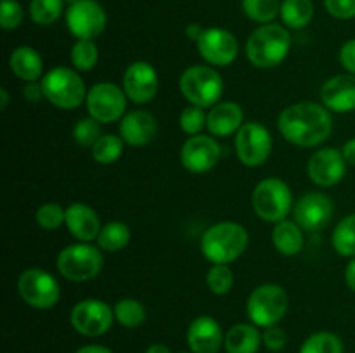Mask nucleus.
Here are the masks:
<instances>
[{"instance_id": "1", "label": "nucleus", "mask_w": 355, "mask_h": 353, "mask_svg": "<svg viewBox=\"0 0 355 353\" xmlns=\"http://www.w3.org/2000/svg\"><path fill=\"white\" fill-rule=\"evenodd\" d=\"M279 134L300 147H314L324 142L333 130L331 113L318 102H297L284 107L277 120Z\"/></svg>"}, {"instance_id": "2", "label": "nucleus", "mask_w": 355, "mask_h": 353, "mask_svg": "<svg viewBox=\"0 0 355 353\" xmlns=\"http://www.w3.org/2000/svg\"><path fill=\"white\" fill-rule=\"evenodd\" d=\"M248 246V232L236 221H220L207 228L201 237V253L214 265L236 262Z\"/></svg>"}, {"instance_id": "3", "label": "nucleus", "mask_w": 355, "mask_h": 353, "mask_svg": "<svg viewBox=\"0 0 355 353\" xmlns=\"http://www.w3.org/2000/svg\"><path fill=\"white\" fill-rule=\"evenodd\" d=\"M291 37L281 24L267 23L257 28L246 42V57L255 68L270 69L286 59Z\"/></svg>"}, {"instance_id": "4", "label": "nucleus", "mask_w": 355, "mask_h": 353, "mask_svg": "<svg viewBox=\"0 0 355 353\" xmlns=\"http://www.w3.org/2000/svg\"><path fill=\"white\" fill-rule=\"evenodd\" d=\"M44 96L52 106L59 109H76L87 100V87L82 76L73 69L58 66L45 73L42 78Z\"/></svg>"}, {"instance_id": "5", "label": "nucleus", "mask_w": 355, "mask_h": 353, "mask_svg": "<svg viewBox=\"0 0 355 353\" xmlns=\"http://www.w3.org/2000/svg\"><path fill=\"white\" fill-rule=\"evenodd\" d=\"M290 307L288 293L277 284H262L255 287L246 301V314L257 327H270L283 320Z\"/></svg>"}, {"instance_id": "6", "label": "nucleus", "mask_w": 355, "mask_h": 353, "mask_svg": "<svg viewBox=\"0 0 355 353\" xmlns=\"http://www.w3.org/2000/svg\"><path fill=\"white\" fill-rule=\"evenodd\" d=\"M182 96L200 107H214L224 92V80L208 66H191L179 80Z\"/></svg>"}, {"instance_id": "7", "label": "nucleus", "mask_w": 355, "mask_h": 353, "mask_svg": "<svg viewBox=\"0 0 355 353\" xmlns=\"http://www.w3.org/2000/svg\"><path fill=\"white\" fill-rule=\"evenodd\" d=\"M103 253L90 242H76L62 249L58 256V270L73 282H83L97 277L103 270Z\"/></svg>"}, {"instance_id": "8", "label": "nucleus", "mask_w": 355, "mask_h": 353, "mask_svg": "<svg viewBox=\"0 0 355 353\" xmlns=\"http://www.w3.org/2000/svg\"><path fill=\"white\" fill-rule=\"evenodd\" d=\"M253 210L262 220L283 221L293 206V194L286 182L281 179H266L257 183L252 196Z\"/></svg>"}, {"instance_id": "9", "label": "nucleus", "mask_w": 355, "mask_h": 353, "mask_svg": "<svg viewBox=\"0 0 355 353\" xmlns=\"http://www.w3.org/2000/svg\"><path fill=\"white\" fill-rule=\"evenodd\" d=\"M17 291L24 303L38 310H49L58 305L61 289L52 273L42 269H26L17 279Z\"/></svg>"}, {"instance_id": "10", "label": "nucleus", "mask_w": 355, "mask_h": 353, "mask_svg": "<svg viewBox=\"0 0 355 353\" xmlns=\"http://www.w3.org/2000/svg\"><path fill=\"white\" fill-rule=\"evenodd\" d=\"M127 93L110 82L96 83L87 93V109L99 123H113L121 120L127 111Z\"/></svg>"}, {"instance_id": "11", "label": "nucleus", "mask_w": 355, "mask_h": 353, "mask_svg": "<svg viewBox=\"0 0 355 353\" xmlns=\"http://www.w3.org/2000/svg\"><path fill=\"white\" fill-rule=\"evenodd\" d=\"M272 151V137L263 125L248 121L236 134V152L239 161L250 168L263 165Z\"/></svg>"}, {"instance_id": "12", "label": "nucleus", "mask_w": 355, "mask_h": 353, "mask_svg": "<svg viewBox=\"0 0 355 353\" xmlns=\"http://www.w3.org/2000/svg\"><path fill=\"white\" fill-rule=\"evenodd\" d=\"M73 329L87 338L106 334L114 320V310L103 300H83L73 307L69 315Z\"/></svg>"}, {"instance_id": "13", "label": "nucleus", "mask_w": 355, "mask_h": 353, "mask_svg": "<svg viewBox=\"0 0 355 353\" xmlns=\"http://www.w3.org/2000/svg\"><path fill=\"white\" fill-rule=\"evenodd\" d=\"M106 12L97 0H78L66 12L68 30L78 40H94L106 28Z\"/></svg>"}, {"instance_id": "14", "label": "nucleus", "mask_w": 355, "mask_h": 353, "mask_svg": "<svg viewBox=\"0 0 355 353\" xmlns=\"http://www.w3.org/2000/svg\"><path fill=\"white\" fill-rule=\"evenodd\" d=\"M198 44L201 57L211 66H229L238 57V40L234 35L222 28H208Z\"/></svg>"}, {"instance_id": "15", "label": "nucleus", "mask_w": 355, "mask_h": 353, "mask_svg": "<svg viewBox=\"0 0 355 353\" xmlns=\"http://www.w3.org/2000/svg\"><path fill=\"white\" fill-rule=\"evenodd\" d=\"M220 159V145L214 137L194 135L184 142L180 149V161L191 173H207Z\"/></svg>"}, {"instance_id": "16", "label": "nucleus", "mask_w": 355, "mask_h": 353, "mask_svg": "<svg viewBox=\"0 0 355 353\" xmlns=\"http://www.w3.org/2000/svg\"><path fill=\"white\" fill-rule=\"evenodd\" d=\"M333 201L322 192H309L298 199L295 204L293 215L295 221L300 225L304 230L315 232L324 228L333 217Z\"/></svg>"}, {"instance_id": "17", "label": "nucleus", "mask_w": 355, "mask_h": 353, "mask_svg": "<svg viewBox=\"0 0 355 353\" xmlns=\"http://www.w3.org/2000/svg\"><path fill=\"white\" fill-rule=\"evenodd\" d=\"M123 90L132 102H151L158 92V73L146 61L132 62L123 73Z\"/></svg>"}, {"instance_id": "18", "label": "nucleus", "mask_w": 355, "mask_h": 353, "mask_svg": "<svg viewBox=\"0 0 355 353\" xmlns=\"http://www.w3.org/2000/svg\"><path fill=\"white\" fill-rule=\"evenodd\" d=\"M347 161L343 152L335 147H324L311 156L307 165L309 176L319 187L336 185L345 176Z\"/></svg>"}, {"instance_id": "19", "label": "nucleus", "mask_w": 355, "mask_h": 353, "mask_svg": "<svg viewBox=\"0 0 355 353\" xmlns=\"http://www.w3.org/2000/svg\"><path fill=\"white\" fill-rule=\"evenodd\" d=\"M224 338L218 322L210 315L194 318L187 329V345L193 353H218Z\"/></svg>"}, {"instance_id": "20", "label": "nucleus", "mask_w": 355, "mask_h": 353, "mask_svg": "<svg viewBox=\"0 0 355 353\" xmlns=\"http://www.w3.org/2000/svg\"><path fill=\"white\" fill-rule=\"evenodd\" d=\"M322 104L333 113L355 111V75H336L326 80L321 89Z\"/></svg>"}, {"instance_id": "21", "label": "nucleus", "mask_w": 355, "mask_h": 353, "mask_svg": "<svg viewBox=\"0 0 355 353\" xmlns=\"http://www.w3.org/2000/svg\"><path fill=\"white\" fill-rule=\"evenodd\" d=\"M156 132H158V123L148 111H130L120 120V137L123 138L125 144L134 147L149 144L156 137Z\"/></svg>"}, {"instance_id": "22", "label": "nucleus", "mask_w": 355, "mask_h": 353, "mask_svg": "<svg viewBox=\"0 0 355 353\" xmlns=\"http://www.w3.org/2000/svg\"><path fill=\"white\" fill-rule=\"evenodd\" d=\"M66 227L71 232L73 237L82 242H90L99 237L101 220L99 215L85 203H73L66 208Z\"/></svg>"}, {"instance_id": "23", "label": "nucleus", "mask_w": 355, "mask_h": 353, "mask_svg": "<svg viewBox=\"0 0 355 353\" xmlns=\"http://www.w3.org/2000/svg\"><path fill=\"white\" fill-rule=\"evenodd\" d=\"M243 109L239 104L225 100L218 102L208 111L207 128L215 137H229L232 134H238L239 128L243 127Z\"/></svg>"}, {"instance_id": "24", "label": "nucleus", "mask_w": 355, "mask_h": 353, "mask_svg": "<svg viewBox=\"0 0 355 353\" xmlns=\"http://www.w3.org/2000/svg\"><path fill=\"white\" fill-rule=\"evenodd\" d=\"M9 68L19 80H24L26 83L37 82L44 71V59L33 47L23 45L12 51L9 57Z\"/></svg>"}, {"instance_id": "25", "label": "nucleus", "mask_w": 355, "mask_h": 353, "mask_svg": "<svg viewBox=\"0 0 355 353\" xmlns=\"http://www.w3.org/2000/svg\"><path fill=\"white\" fill-rule=\"evenodd\" d=\"M262 345V332L255 324H236L225 332L224 348L227 353H257Z\"/></svg>"}, {"instance_id": "26", "label": "nucleus", "mask_w": 355, "mask_h": 353, "mask_svg": "<svg viewBox=\"0 0 355 353\" xmlns=\"http://www.w3.org/2000/svg\"><path fill=\"white\" fill-rule=\"evenodd\" d=\"M304 228L297 221H277L272 230V244L281 255L295 256L304 248Z\"/></svg>"}, {"instance_id": "27", "label": "nucleus", "mask_w": 355, "mask_h": 353, "mask_svg": "<svg viewBox=\"0 0 355 353\" xmlns=\"http://www.w3.org/2000/svg\"><path fill=\"white\" fill-rule=\"evenodd\" d=\"M314 17L312 0H284L281 3V19L291 30L305 28Z\"/></svg>"}, {"instance_id": "28", "label": "nucleus", "mask_w": 355, "mask_h": 353, "mask_svg": "<svg viewBox=\"0 0 355 353\" xmlns=\"http://www.w3.org/2000/svg\"><path fill=\"white\" fill-rule=\"evenodd\" d=\"M130 242V228L121 221H110L103 227L99 237H97V246L104 251H121L127 248Z\"/></svg>"}, {"instance_id": "29", "label": "nucleus", "mask_w": 355, "mask_h": 353, "mask_svg": "<svg viewBox=\"0 0 355 353\" xmlns=\"http://www.w3.org/2000/svg\"><path fill=\"white\" fill-rule=\"evenodd\" d=\"M125 141L118 135L104 134L97 138L96 144L90 147L92 151V158L96 159L99 165H111V163L118 161L123 152Z\"/></svg>"}, {"instance_id": "30", "label": "nucleus", "mask_w": 355, "mask_h": 353, "mask_svg": "<svg viewBox=\"0 0 355 353\" xmlns=\"http://www.w3.org/2000/svg\"><path fill=\"white\" fill-rule=\"evenodd\" d=\"M114 318L120 322L123 327L135 329L144 324L146 320V308L144 305L134 298H123L118 300L114 305Z\"/></svg>"}, {"instance_id": "31", "label": "nucleus", "mask_w": 355, "mask_h": 353, "mask_svg": "<svg viewBox=\"0 0 355 353\" xmlns=\"http://www.w3.org/2000/svg\"><path fill=\"white\" fill-rule=\"evenodd\" d=\"M333 248L342 256H355V213L338 221L331 235Z\"/></svg>"}, {"instance_id": "32", "label": "nucleus", "mask_w": 355, "mask_h": 353, "mask_svg": "<svg viewBox=\"0 0 355 353\" xmlns=\"http://www.w3.org/2000/svg\"><path fill=\"white\" fill-rule=\"evenodd\" d=\"M243 10L246 16L257 23H272L281 14L279 0H243Z\"/></svg>"}, {"instance_id": "33", "label": "nucleus", "mask_w": 355, "mask_h": 353, "mask_svg": "<svg viewBox=\"0 0 355 353\" xmlns=\"http://www.w3.org/2000/svg\"><path fill=\"white\" fill-rule=\"evenodd\" d=\"M300 353H343V343L333 332H315L305 339Z\"/></svg>"}, {"instance_id": "34", "label": "nucleus", "mask_w": 355, "mask_h": 353, "mask_svg": "<svg viewBox=\"0 0 355 353\" xmlns=\"http://www.w3.org/2000/svg\"><path fill=\"white\" fill-rule=\"evenodd\" d=\"M62 2L64 0H31L30 16L37 24L47 26L58 21L62 12Z\"/></svg>"}, {"instance_id": "35", "label": "nucleus", "mask_w": 355, "mask_h": 353, "mask_svg": "<svg viewBox=\"0 0 355 353\" xmlns=\"http://www.w3.org/2000/svg\"><path fill=\"white\" fill-rule=\"evenodd\" d=\"M99 48L94 40H78L71 48V62L78 71H90L97 64Z\"/></svg>"}, {"instance_id": "36", "label": "nucleus", "mask_w": 355, "mask_h": 353, "mask_svg": "<svg viewBox=\"0 0 355 353\" xmlns=\"http://www.w3.org/2000/svg\"><path fill=\"white\" fill-rule=\"evenodd\" d=\"M208 289L214 294H227L234 284V273L229 265H214L207 273Z\"/></svg>"}, {"instance_id": "37", "label": "nucleus", "mask_w": 355, "mask_h": 353, "mask_svg": "<svg viewBox=\"0 0 355 353\" xmlns=\"http://www.w3.org/2000/svg\"><path fill=\"white\" fill-rule=\"evenodd\" d=\"M207 116L208 114L205 113V107L189 104V106L184 107L182 113H180L179 125L187 135L194 137V135H200V132L207 127Z\"/></svg>"}, {"instance_id": "38", "label": "nucleus", "mask_w": 355, "mask_h": 353, "mask_svg": "<svg viewBox=\"0 0 355 353\" xmlns=\"http://www.w3.org/2000/svg\"><path fill=\"white\" fill-rule=\"evenodd\" d=\"M101 135L103 134H101L99 121L92 116L78 120V123L73 128V137H75L76 144L82 147H92Z\"/></svg>"}, {"instance_id": "39", "label": "nucleus", "mask_w": 355, "mask_h": 353, "mask_svg": "<svg viewBox=\"0 0 355 353\" xmlns=\"http://www.w3.org/2000/svg\"><path fill=\"white\" fill-rule=\"evenodd\" d=\"M35 220L45 230H54L64 224L66 210H62L58 203H45L37 210Z\"/></svg>"}, {"instance_id": "40", "label": "nucleus", "mask_w": 355, "mask_h": 353, "mask_svg": "<svg viewBox=\"0 0 355 353\" xmlns=\"http://www.w3.org/2000/svg\"><path fill=\"white\" fill-rule=\"evenodd\" d=\"M23 21V7L16 0H2L0 3V24L3 30H14Z\"/></svg>"}, {"instance_id": "41", "label": "nucleus", "mask_w": 355, "mask_h": 353, "mask_svg": "<svg viewBox=\"0 0 355 353\" xmlns=\"http://www.w3.org/2000/svg\"><path fill=\"white\" fill-rule=\"evenodd\" d=\"M286 331L281 329L279 325H270V327L263 329L262 343L266 345L267 350H270V352H281V350L286 346Z\"/></svg>"}, {"instance_id": "42", "label": "nucleus", "mask_w": 355, "mask_h": 353, "mask_svg": "<svg viewBox=\"0 0 355 353\" xmlns=\"http://www.w3.org/2000/svg\"><path fill=\"white\" fill-rule=\"evenodd\" d=\"M326 10L336 19L355 17V0H324Z\"/></svg>"}, {"instance_id": "43", "label": "nucleus", "mask_w": 355, "mask_h": 353, "mask_svg": "<svg viewBox=\"0 0 355 353\" xmlns=\"http://www.w3.org/2000/svg\"><path fill=\"white\" fill-rule=\"evenodd\" d=\"M340 62L350 75H355V38L342 45V48H340Z\"/></svg>"}, {"instance_id": "44", "label": "nucleus", "mask_w": 355, "mask_h": 353, "mask_svg": "<svg viewBox=\"0 0 355 353\" xmlns=\"http://www.w3.org/2000/svg\"><path fill=\"white\" fill-rule=\"evenodd\" d=\"M24 99L30 100V102H38L44 96V89H42V83L37 82H28L23 89Z\"/></svg>"}, {"instance_id": "45", "label": "nucleus", "mask_w": 355, "mask_h": 353, "mask_svg": "<svg viewBox=\"0 0 355 353\" xmlns=\"http://www.w3.org/2000/svg\"><path fill=\"white\" fill-rule=\"evenodd\" d=\"M342 152L347 165L355 166V138H350L349 142H345V145L342 147Z\"/></svg>"}, {"instance_id": "46", "label": "nucleus", "mask_w": 355, "mask_h": 353, "mask_svg": "<svg viewBox=\"0 0 355 353\" xmlns=\"http://www.w3.org/2000/svg\"><path fill=\"white\" fill-rule=\"evenodd\" d=\"M345 280H347V284H349L350 289L355 291V256H354V260H350L349 265H347Z\"/></svg>"}, {"instance_id": "47", "label": "nucleus", "mask_w": 355, "mask_h": 353, "mask_svg": "<svg viewBox=\"0 0 355 353\" xmlns=\"http://www.w3.org/2000/svg\"><path fill=\"white\" fill-rule=\"evenodd\" d=\"M75 353H113V352L103 345H87V346H82V348L76 350Z\"/></svg>"}, {"instance_id": "48", "label": "nucleus", "mask_w": 355, "mask_h": 353, "mask_svg": "<svg viewBox=\"0 0 355 353\" xmlns=\"http://www.w3.org/2000/svg\"><path fill=\"white\" fill-rule=\"evenodd\" d=\"M203 31L205 30L200 26V24H189V26H187V30H186V33H187V38H189V40L198 42V40H200L201 35H203Z\"/></svg>"}, {"instance_id": "49", "label": "nucleus", "mask_w": 355, "mask_h": 353, "mask_svg": "<svg viewBox=\"0 0 355 353\" xmlns=\"http://www.w3.org/2000/svg\"><path fill=\"white\" fill-rule=\"evenodd\" d=\"M146 353H172V352H170L168 346L162 345V343H155V345L148 346Z\"/></svg>"}, {"instance_id": "50", "label": "nucleus", "mask_w": 355, "mask_h": 353, "mask_svg": "<svg viewBox=\"0 0 355 353\" xmlns=\"http://www.w3.org/2000/svg\"><path fill=\"white\" fill-rule=\"evenodd\" d=\"M9 106V92L6 89H0V107L6 109Z\"/></svg>"}, {"instance_id": "51", "label": "nucleus", "mask_w": 355, "mask_h": 353, "mask_svg": "<svg viewBox=\"0 0 355 353\" xmlns=\"http://www.w3.org/2000/svg\"><path fill=\"white\" fill-rule=\"evenodd\" d=\"M64 2H68L69 6H71V3H75V2H78V0H64Z\"/></svg>"}, {"instance_id": "52", "label": "nucleus", "mask_w": 355, "mask_h": 353, "mask_svg": "<svg viewBox=\"0 0 355 353\" xmlns=\"http://www.w3.org/2000/svg\"><path fill=\"white\" fill-rule=\"evenodd\" d=\"M182 353H193V352H182Z\"/></svg>"}]
</instances>
